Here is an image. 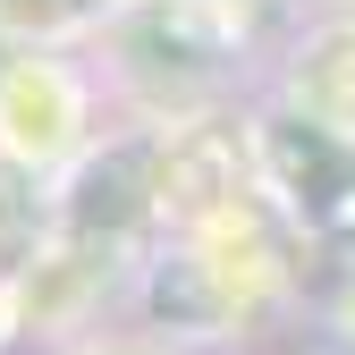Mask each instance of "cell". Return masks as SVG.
Instances as JSON below:
<instances>
[{"instance_id": "52a82bcc", "label": "cell", "mask_w": 355, "mask_h": 355, "mask_svg": "<svg viewBox=\"0 0 355 355\" xmlns=\"http://www.w3.org/2000/svg\"><path fill=\"white\" fill-rule=\"evenodd\" d=\"M0 51H9V42H0Z\"/></svg>"}, {"instance_id": "6da1fadb", "label": "cell", "mask_w": 355, "mask_h": 355, "mask_svg": "<svg viewBox=\"0 0 355 355\" xmlns=\"http://www.w3.org/2000/svg\"><path fill=\"white\" fill-rule=\"evenodd\" d=\"M254 9L262 0H119V17L94 34L102 85L136 102V119L237 102V76L254 51Z\"/></svg>"}, {"instance_id": "3957f363", "label": "cell", "mask_w": 355, "mask_h": 355, "mask_svg": "<svg viewBox=\"0 0 355 355\" xmlns=\"http://www.w3.org/2000/svg\"><path fill=\"white\" fill-rule=\"evenodd\" d=\"M102 68H85L76 51H0V161L51 187L102 136Z\"/></svg>"}, {"instance_id": "5b68a950", "label": "cell", "mask_w": 355, "mask_h": 355, "mask_svg": "<svg viewBox=\"0 0 355 355\" xmlns=\"http://www.w3.org/2000/svg\"><path fill=\"white\" fill-rule=\"evenodd\" d=\"M119 17V0H0V42L9 51H85Z\"/></svg>"}, {"instance_id": "7a4b0ae2", "label": "cell", "mask_w": 355, "mask_h": 355, "mask_svg": "<svg viewBox=\"0 0 355 355\" xmlns=\"http://www.w3.org/2000/svg\"><path fill=\"white\" fill-rule=\"evenodd\" d=\"M254 187L304 245H355V127L304 110L288 94L245 102Z\"/></svg>"}, {"instance_id": "277c9868", "label": "cell", "mask_w": 355, "mask_h": 355, "mask_svg": "<svg viewBox=\"0 0 355 355\" xmlns=\"http://www.w3.org/2000/svg\"><path fill=\"white\" fill-rule=\"evenodd\" d=\"M271 94H288V102H304V110H322V119L355 127V17L322 9L313 26L288 42V60H279V76H271Z\"/></svg>"}, {"instance_id": "8992f818", "label": "cell", "mask_w": 355, "mask_h": 355, "mask_svg": "<svg viewBox=\"0 0 355 355\" xmlns=\"http://www.w3.org/2000/svg\"><path fill=\"white\" fill-rule=\"evenodd\" d=\"M60 355H178V347H161V338H153V330H136V322H127V330H102V322H94L85 338H68Z\"/></svg>"}]
</instances>
